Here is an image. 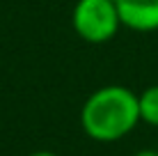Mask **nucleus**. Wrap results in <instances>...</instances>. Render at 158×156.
<instances>
[{"mask_svg": "<svg viewBox=\"0 0 158 156\" xmlns=\"http://www.w3.org/2000/svg\"><path fill=\"white\" fill-rule=\"evenodd\" d=\"M122 28L133 32L158 30V0H115Z\"/></svg>", "mask_w": 158, "mask_h": 156, "instance_id": "3", "label": "nucleus"}, {"mask_svg": "<svg viewBox=\"0 0 158 156\" xmlns=\"http://www.w3.org/2000/svg\"><path fill=\"white\" fill-rule=\"evenodd\" d=\"M133 156H158V149H140V152H135Z\"/></svg>", "mask_w": 158, "mask_h": 156, "instance_id": "5", "label": "nucleus"}, {"mask_svg": "<svg viewBox=\"0 0 158 156\" xmlns=\"http://www.w3.org/2000/svg\"><path fill=\"white\" fill-rule=\"evenodd\" d=\"M156 149H158V142H156Z\"/></svg>", "mask_w": 158, "mask_h": 156, "instance_id": "7", "label": "nucleus"}, {"mask_svg": "<svg viewBox=\"0 0 158 156\" xmlns=\"http://www.w3.org/2000/svg\"><path fill=\"white\" fill-rule=\"evenodd\" d=\"M140 124L138 94L124 85H103L85 99L80 129L96 142H117Z\"/></svg>", "mask_w": 158, "mask_h": 156, "instance_id": "1", "label": "nucleus"}, {"mask_svg": "<svg viewBox=\"0 0 158 156\" xmlns=\"http://www.w3.org/2000/svg\"><path fill=\"white\" fill-rule=\"evenodd\" d=\"M71 25L76 35L87 44H106L122 28L117 2L115 0H76L71 9Z\"/></svg>", "mask_w": 158, "mask_h": 156, "instance_id": "2", "label": "nucleus"}, {"mask_svg": "<svg viewBox=\"0 0 158 156\" xmlns=\"http://www.w3.org/2000/svg\"><path fill=\"white\" fill-rule=\"evenodd\" d=\"M140 103V122L158 129V85H149L138 94Z\"/></svg>", "mask_w": 158, "mask_h": 156, "instance_id": "4", "label": "nucleus"}, {"mask_svg": "<svg viewBox=\"0 0 158 156\" xmlns=\"http://www.w3.org/2000/svg\"><path fill=\"white\" fill-rule=\"evenodd\" d=\"M28 156H60V154L48 152V149H39V152H32V154H28Z\"/></svg>", "mask_w": 158, "mask_h": 156, "instance_id": "6", "label": "nucleus"}]
</instances>
